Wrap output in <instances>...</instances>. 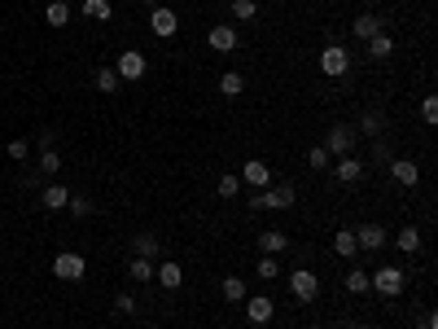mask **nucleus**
Instances as JSON below:
<instances>
[{
  "label": "nucleus",
  "mask_w": 438,
  "mask_h": 329,
  "mask_svg": "<svg viewBox=\"0 0 438 329\" xmlns=\"http://www.w3.org/2000/svg\"><path fill=\"white\" fill-rule=\"evenodd\" d=\"M294 184H276V189H259L250 198V211H289L294 206Z\"/></svg>",
  "instance_id": "obj_1"
},
{
  "label": "nucleus",
  "mask_w": 438,
  "mask_h": 329,
  "mask_svg": "<svg viewBox=\"0 0 438 329\" xmlns=\"http://www.w3.org/2000/svg\"><path fill=\"white\" fill-rule=\"evenodd\" d=\"M369 281H373L377 295H386V299H399V295H404V268H395V264H386V268H377V273H369Z\"/></svg>",
  "instance_id": "obj_2"
},
{
  "label": "nucleus",
  "mask_w": 438,
  "mask_h": 329,
  "mask_svg": "<svg viewBox=\"0 0 438 329\" xmlns=\"http://www.w3.org/2000/svg\"><path fill=\"white\" fill-rule=\"evenodd\" d=\"M289 295L298 303H316V295H320V277L307 273V268H298V273H289Z\"/></svg>",
  "instance_id": "obj_3"
},
{
  "label": "nucleus",
  "mask_w": 438,
  "mask_h": 329,
  "mask_svg": "<svg viewBox=\"0 0 438 329\" xmlns=\"http://www.w3.org/2000/svg\"><path fill=\"white\" fill-rule=\"evenodd\" d=\"M149 31L158 35V40H171V35L180 31V18H175V9H167V5H153V14H149Z\"/></svg>",
  "instance_id": "obj_4"
},
{
  "label": "nucleus",
  "mask_w": 438,
  "mask_h": 329,
  "mask_svg": "<svg viewBox=\"0 0 438 329\" xmlns=\"http://www.w3.org/2000/svg\"><path fill=\"white\" fill-rule=\"evenodd\" d=\"M53 273L62 277V281H79V277L88 273V264H84V255H79V251H62L53 259Z\"/></svg>",
  "instance_id": "obj_5"
},
{
  "label": "nucleus",
  "mask_w": 438,
  "mask_h": 329,
  "mask_svg": "<svg viewBox=\"0 0 438 329\" xmlns=\"http://www.w3.org/2000/svg\"><path fill=\"white\" fill-rule=\"evenodd\" d=\"M325 149H329V158H342V154H351V149H355V132H351L347 123L329 127V136H325Z\"/></svg>",
  "instance_id": "obj_6"
},
{
  "label": "nucleus",
  "mask_w": 438,
  "mask_h": 329,
  "mask_svg": "<svg viewBox=\"0 0 438 329\" xmlns=\"http://www.w3.org/2000/svg\"><path fill=\"white\" fill-rule=\"evenodd\" d=\"M320 70H325V75H347V70H351V53L347 49H342V44H329V49L320 53Z\"/></svg>",
  "instance_id": "obj_7"
},
{
  "label": "nucleus",
  "mask_w": 438,
  "mask_h": 329,
  "mask_svg": "<svg viewBox=\"0 0 438 329\" xmlns=\"http://www.w3.org/2000/svg\"><path fill=\"white\" fill-rule=\"evenodd\" d=\"M118 79H140V75H145V70H149V62H145V53H136V49H127L123 57H118Z\"/></svg>",
  "instance_id": "obj_8"
},
{
  "label": "nucleus",
  "mask_w": 438,
  "mask_h": 329,
  "mask_svg": "<svg viewBox=\"0 0 438 329\" xmlns=\"http://www.w3.org/2000/svg\"><path fill=\"white\" fill-rule=\"evenodd\" d=\"M390 242V233L382 224H364V229H355V246L360 251H382V246Z\"/></svg>",
  "instance_id": "obj_9"
},
{
  "label": "nucleus",
  "mask_w": 438,
  "mask_h": 329,
  "mask_svg": "<svg viewBox=\"0 0 438 329\" xmlns=\"http://www.w3.org/2000/svg\"><path fill=\"white\" fill-rule=\"evenodd\" d=\"M153 277H158L162 290H180V286H184V268L175 264V259H162L158 268H153Z\"/></svg>",
  "instance_id": "obj_10"
},
{
  "label": "nucleus",
  "mask_w": 438,
  "mask_h": 329,
  "mask_svg": "<svg viewBox=\"0 0 438 329\" xmlns=\"http://www.w3.org/2000/svg\"><path fill=\"white\" fill-rule=\"evenodd\" d=\"M241 180L254 184V189H267V184H272V167H267L263 158H250V162L241 167Z\"/></svg>",
  "instance_id": "obj_11"
},
{
  "label": "nucleus",
  "mask_w": 438,
  "mask_h": 329,
  "mask_svg": "<svg viewBox=\"0 0 438 329\" xmlns=\"http://www.w3.org/2000/svg\"><path fill=\"white\" fill-rule=\"evenodd\" d=\"M272 312H276V303H272L267 295H254V299H245V316H250L254 325H267V321H272Z\"/></svg>",
  "instance_id": "obj_12"
},
{
  "label": "nucleus",
  "mask_w": 438,
  "mask_h": 329,
  "mask_svg": "<svg viewBox=\"0 0 438 329\" xmlns=\"http://www.w3.org/2000/svg\"><path fill=\"white\" fill-rule=\"evenodd\" d=\"M333 176H338L342 184H355V180H360V176H364V162L355 158V154H342V158L333 162Z\"/></svg>",
  "instance_id": "obj_13"
},
{
  "label": "nucleus",
  "mask_w": 438,
  "mask_h": 329,
  "mask_svg": "<svg viewBox=\"0 0 438 329\" xmlns=\"http://www.w3.org/2000/svg\"><path fill=\"white\" fill-rule=\"evenodd\" d=\"M390 176H395L399 184H408V189H412V184L421 180V167H417L412 158H390Z\"/></svg>",
  "instance_id": "obj_14"
},
{
  "label": "nucleus",
  "mask_w": 438,
  "mask_h": 329,
  "mask_svg": "<svg viewBox=\"0 0 438 329\" xmlns=\"http://www.w3.org/2000/svg\"><path fill=\"white\" fill-rule=\"evenodd\" d=\"M237 40H241L237 27H210V49H215V53H232Z\"/></svg>",
  "instance_id": "obj_15"
},
{
  "label": "nucleus",
  "mask_w": 438,
  "mask_h": 329,
  "mask_svg": "<svg viewBox=\"0 0 438 329\" xmlns=\"http://www.w3.org/2000/svg\"><path fill=\"white\" fill-rule=\"evenodd\" d=\"M259 251H263V255H281V251H289V237L281 229H267V233H259Z\"/></svg>",
  "instance_id": "obj_16"
},
{
  "label": "nucleus",
  "mask_w": 438,
  "mask_h": 329,
  "mask_svg": "<svg viewBox=\"0 0 438 329\" xmlns=\"http://www.w3.org/2000/svg\"><path fill=\"white\" fill-rule=\"evenodd\" d=\"M66 202H70V189H62V184H49V189L40 193V206L44 211H62Z\"/></svg>",
  "instance_id": "obj_17"
},
{
  "label": "nucleus",
  "mask_w": 438,
  "mask_h": 329,
  "mask_svg": "<svg viewBox=\"0 0 438 329\" xmlns=\"http://www.w3.org/2000/svg\"><path fill=\"white\" fill-rule=\"evenodd\" d=\"M333 251L342 255V259H355V255H360V246H355V229H338V237H333Z\"/></svg>",
  "instance_id": "obj_18"
},
{
  "label": "nucleus",
  "mask_w": 438,
  "mask_h": 329,
  "mask_svg": "<svg viewBox=\"0 0 438 329\" xmlns=\"http://www.w3.org/2000/svg\"><path fill=\"white\" fill-rule=\"evenodd\" d=\"M223 299H228V303H245V299H250V290H245V281L241 277H223Z\"/></svg>",
  "instance_id": "obj_19"
},
{
  "label": "nucleus",
  "mask_w": 438,
  "mask_h": 329,
  "mask_svg": "<svg viewBox=\"0 0 438 329\" xmlns=\"http://www.w3.org/2000/svg\"><path fill=\"white\" fill-rule=\"evenodd\" d=\"M351 31H355V35H360V40H364V44H369V40H373V35H377V31H382V22H377L373 14H360V18H355V22H351Z\"/></svg>",
  "instance_id": "obj_20"
},
{
  "label": "nucleus",
  "mask_w": 438,
  "mask_h": 329,
  "mask_svg": "<svg viewBox=\"0 0 438 329\" xmlns=\"http://www.w3.org/2000/svg\"><path fill=\"white\" fill-rule=\"evenodd\" d=\"M84 18H92V22H110V18H114V5H110V0H84Z\"/></svg>",
  "instance_id": "obj_21"
},
{
  "label": "nucleus",
  "mask_w": 438,
  "mask_h": 329,
  "mask_svg": "<svg viewBox=\"0 0 438 329\" xmlns=\"http://www.w3.org/2000/svg\"><path fill=\"white\" fill-rule=\"evenodd\" d=\"M395 246H399L404 255H417V251H421V233L412 229V224H408V229H399V233H395Z\"/></svg>",
  "instance_id": "obj_22"
},
{
  "label": "nucleus",
  "mask_w": 438,
  "mask_h": 329,
  "mask_svg": "<svg viewBox=\"0 0 438 329\" xmlns=\"http://www.w3.org/2000/svg\"><path fill=\"white\" fill-rule=\"evenodd\" d=\"M390 53H395V40H390L386 31H377L373 40H369V57H373V62H377V57H390Z\"/></svg>",
  "instance_id": "obj_23"
},
{
  "label": "nucleus",
  "mask_w": 438,
  "mask_h": 329,
  "mask_svg": "<svg viewBox=\"0 0 438 329\" xmlns=\"http://www.w3.org/2000/svg\"><path fill=\"white\" fill-rule=\"evenodd\" d=\"M347 290H351V295H369V290H373L369 273H364V268H351V273H347Z\"/></svg>",
  "instance_id": "obj_24"
},
{
  "label": "nucleus",
  "mask_w": 438,
  "mask_h": 329,
  "mask_svg": "<svg viewBox=\"0 0 438 329\" xmlns=\"http://www.w3.org/2000/svg\"><path fill=\"white\" fill-rule=\"evenodd\" d=\"M44 18H49L53 27H66V22H70V5H66V0H53V5L44 9Z\"/></svg>",
  "instance_id": "obj_25"
},
{
  "label": "nucleus",
  "mask_w": 438,
  "mask_h": 329,
  "mask_svg": "<svg viewBox=\"0 0 438 329\" xmlns=\"http://www.w3.org/2000/svg\"><path fill=\"white\" fill-rule=\"evenodd\" d=\"M241 88H245V79L237 75V70H228V75L219 79V92H223V97H241Z\"/></svg>",
  "instance_id": "obj_26"
},
{
  "label": "nucleus",
  "mask_w": 438,
  "mask_h": 329,
  "mask_svg": "<svg viewBox=\"0 0 438 329\" xmlns=\"http://www.w3.org/2000/svg\"><path fill=\"white\" fill-rule=\"evenodd\" d=\"M259 14V0H232V18L237 22H250Z\"/></svg>",
  "instance_id": "obj_27"
},
{
  "label": "nucleus",
  "mask_w": 438,
  "mask_h": 329,
  "mask_svg": "<svg viewBox=\"0 0 438 329\" xmlns=\"http://www.w3.org/2000/svg\"><path fill=\"white\" fill-rule=\"evenodd\" d=\"M136 255H140V259H153V255H158V237H153V233H140V237H136Z\"/></svg>",
  "instance_id": "obj_28"
},
{
  "label": "nucleus",
  "mask_w": 438,
  "mask_h": 329,
  "mask_svg": "<svg viewBox=\"0 0 438 329\" xmlns=\"http://www.w3.org/2000/svg\"><path fill=\"white\" fill-rule=\"evenodd\" d=\"M127 273H132V281H153V264H149V259H140V255H136V259L127 264Z\"/></svg>",
  "instance_id": "obj_29"
},
{
  "label": "nucleus",
  "mask_w": 438,
  "mask_h": 329,
  "mask_svg": "<svg viewBox=\"0 0 438 329\" xmlns=\"http://www.w3.org/2000/svg\"><path fill=\"white\" fill-rule=\"evenodd\" d=\"M97 88H101V92H114V88H118V70H114V66H101V70H97Z\"/></svg>",
  "instance_id": "obj_30"
},
{
  "label": "nucleus",
  "mask_w": 438,
  "mask_h": 329,
  "mask_svg": "<svg viewBox=\"0 0 438 329\" xmlns=\"http://www.w3.org/2000/svg\"><path fill=\"white\" fill-rule=\"evenodd\" d=\"M215 189H219V198H237V189H241V176H219V184H215Z\"/></svg>",
  "instance_id": "obj_31"
},
{
  "label": "nucleus",
  "mask_w": 438,
  "mask_h": 329,
  "mask_svg": "<svg viewBox=\"0 0 438 329\" xmlns=\"http://www.w3.org/2000/svg\"><path fill=\"white\" fill-rule=\"evenodd\" d=\"M259 277L263 281H272V277H281V264H276V255H263V259H259V268H254Z\"/></svg>",
  "instance_id": "obj_32"
},
{
  "label": "nucleus",
  "mask_w": 438,
  "mask_h": 329,
  "mask_svg": "<svg viewBox=\"0 0 438 329\" xmlns=\"http://www.w3.org/2000/svg\"><path fill=\"white\" fill-rule=\"evenodd\" d=\"M66 206H70V215H79V220H88V215H92V202H88V198H75V193H70V202H66Z\"/></svg>",
  "instance_id": "obj_33"
},
{
  "label": "nucleus",
  "mask_w": 438,
  "mask_h": 329,
  "mask_svg": "<svg viewBox=\"0 0 438 329\" xmlns=\"http://www.w3.org/2000/svg\"><path fill=\"white\" fill-rule=\"evenodd\" d=\"M307 162H311L316 171H325V167H329V162H333V158H329V149H325V145H316L311 154H307Z\"/></svg>",
  "instance_id": "obj_34"
},
{
  "label": "nucleus",
  "mask_w": 438,
  "mask_h": 329,
  "mask_svg": "<svg viewBox=\"0 0 438 329\" xmlns=\"http://www.w3.org/2000/svg\"><path fill=\"white\" fill-rule=\"evenodd\" d=\"M40 171H62V158H57V149H44V154H40Z\"/></svg>",
  "instance_id": "obj_35"
},
{
  "label": "nucleus",
  "mask_w": 438,
  "mask_h": 329,
  "mask_svg": "<svg viewBox=\"0 0 438 329\" xmlns=\"http://www.w3.org/2000/svg\"><path fill=\"white\" fill-rule=\"evenodd\" d=\"M421 119H425V123H434V119H438V101H434V97H425V101H421Z\"/></svg>",
  "instance_id": "obj_36"
},
{
  "label": "nucleus",
  "mask_w": 438,
  "mask_h": 329,
  "mask_svg": "<svg viewBox=\"0 0 438 329\" xmlns=\"http://www.w3.org/2000/svg\"><path fill=\"white\" fill-rule=\"evenodd\" d=\"M114 308L123 312V316H132V312H136V299H132V295H118V299H114Z\"/></svg>",
  "instance_id": "obj_37"
},
{
  "label": "nucleus",
  "mask_w": 438,
  "mask_h": 329,
  "mask_svg": "<svg viewBox=\"0 0 438 329\" xmlns=\"http://www.w3.org/2000/svg\"><path fill=\"white\" fill-rule=\"evenodd\" d=\"M9 158H18V162L27 158V140H22V136H18V140H9Z\"/></svg>",
  "instance_id": "obj_38"
},
{
  "label": "nucleus",
  "mask_w": 438,
  "mask_h": 329,
  "mask_svg": "<svg viewBox=\"0 0 438 329\" xmlns=\"http://www.w3.org/2000/svg\"><path fill=\"white\" fill-rule=\"evenodd\" d=\"M377 127H382V114H364V132L377 136Z\"/></svg>",
  "instance_id": "obj_39"
},
{
  "label": "nucleus",
  "mask_w": 438,
  "mask_h": 329,
  "mask_svg": "<svg viewBox=\"0 0 438 329\" xmlns=\"http://www.w3.org/2000/svg\"><path fill=\"white\" fill-rule=\"evenodd\" d=\"M421 329H438V316H434V312H425V321H421Z\"/></svg>",
  "instance_id": "obj_40"
},
{
  "label": "nucleus",
  "mask_w": 438,
  "mask_h": 329,
  "mask_svg": "<svg viewBox=\"0 0 438 329\" xmlns=\"http://www.w3.org/2000/svg\"><path fill=\"white\" fill-rule=\"evenodd\" d=\"M342 329H364V325H360V321H347V325H342Z\"/></svg>",
  "instance_id": "obj_41"
},
{
  "label": "nucleus",
  "mask_w": 438,
  "mask_h": 329,
  "mask_svg": "<svg viewBox=\"0 0 438 329\" xmlns=\"http://www.w3.org/2000/svg\"><path fill=\"white\" fill-rule=\"evenodd\" d=\"M140 5H158V0H140Z\"/></svg>",
  "instance_id": "obj_42"
},
{
  "label": "nucleus",
  "mask_w": 438,
  "mask_h": 329,
  "mask_svg": "<svg viewBox=\"0 0 438 329\" xmlns=\"http://www.w3.org/2000/svg\"><path fill=\"white\" fill-rule=\"evenodd\" d=\"M307 329H325V325H307Z\"/></svg>",
  "instance_id": "obj_43"
}]
</instances>
